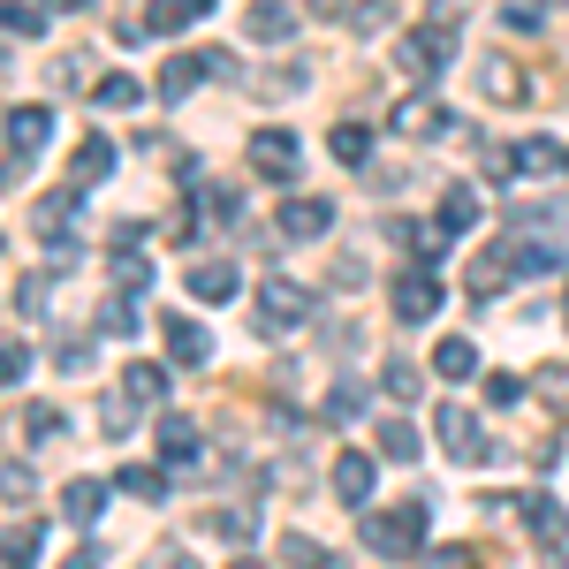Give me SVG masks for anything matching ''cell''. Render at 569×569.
<instances>
[{"label":"cell","mask_w":569,"mask_h":569,"mask_svg":"<svg viewBox=\"0 0 569 569\" xmlns=\"http://www.w3.org/2000/svg\"><path fill=\"white\" fill-rule=\"evenodd\" d=\"M0 493H8V501H31V463H23V456L0 463Z\"/></svg>","instance_id":"43"},{"label":"cell","mask_w":569,"mask_h":569,"mask_svg":"<svg viewBox=\"0 0 569 569\" xmlns=\"http://www.w3.org/2000/svg\"><path fill=\"white\" fill-rule=\"evenodd\" d=\"M426 569H479V547H433Z\"/></svg>","instance_id":"44"},{"label":"cell","mask_w":569,"mask_h":569,"mask_svg":"<svg viewBox=\"0 0 569 569\" xmlns=\"http://www.w3.org/2000/svg\"><path fill=\"white\" fill-rule=\"evenodd\" d=\"M372 433H380V456H388V463H418V448H426V440H418V426H410V418H380V426H372Z\"/></svg>","instance_id":"23"},{"label":"cell","mask_w":569,"mask_h":569,"mask_svg":"<svg viewBox=\"0 0 569 569\" xmlns=\"http://www.w3.org/2000/svg\"><path fill=\"white\" fill-rule=\"evenodd\" d=\"M61 509H69V525H99V509H107V486H99V479H69Z\"/></svg>","instance_id":"26"},{"label":"cell","mask_w":569,"mask_h":569,"mask_svg":"<svg viewBox=\"0 0 569 569\" xmlns=\"http://www.w3.org/2000/svg\"><path fill=\"white\" fill-rule=\"evenodd\" d=\"M91 99H99L107 114H122V107H137V99H144V84H137V77H99V91H91Z\"/></svg>","instance_id":"33"},{"label":"cell","mask_w":569,"mask_h":569,"mask_svg":"<svg viewBox=\"0 0 569 569\" xmlns=\"http://www.w3.org/2000/svg\"><path fill=\"white\" fill-rule=\"evenodd\" d=\"M539 395H547V410L569 426V365H547V372H539Z\"/></svg>","instance_id":"39"},{"label":"cell","mask_w":569,"mask_h":569,"mask_svg":"<svg viewBox=\"0 0 569 569\" xmlns=\"http://www.w3.org/2000/svg\"><path fill=\"white\" fill-rule=\"evenodd\" d=\"M388 122H395L402 137H448V130H456V114L440 107L433 91H410V99H395V114H388Z\"/></svg>","instance_id":"7"},{"label":"cell","mask_w":569,"mask_h":569,"mask_svg":"<svg viewBox=\"0 0 569 569\" xmlns=\"http://www.w3.org/2000/svg\"><path fill=\"white\" fill-rule=\"evenodd\" d=\"M297 137L289 130H251V168H259L266 182H297Z\"/></svg>","instance_id":"9"},{"label":"cell","mask_w":569,"mask_h":569,"mask_svg":"<svg viewBox=\"0 0 569 569\" xmlns=\"http://www.w3.org/2000/svg\"><path fill=\"white\" fill-rule=\"evenodd\" d=\"M122 395L144 402V410H160L168 402V365H152V357H130V372H122Z\"/></svg>","instance_id":"15"},{"label":"cell","mask_w":569,"mask_h":569,"mask_svg":"<svg viewBox=\"0 0 569 569\" xmlns=\"http://www.w3.org/2000/svg\"><path fill=\"white\" fill-rule=\"evenodd\" d=\"M426 525H433V501L426 493H402L395 509H365L357 517V539H365V555L410 562V555H426Z\"/></svg>","instance_id":"1"},{"label":"cell","mask_w":569,"mask_h":569,"mask_svg":"<svg viewBox=\"0 0 569 569\" xmlns=\"http://www.w3.org/2000/svg\"><path fill=\"white\" fill-rule=\"evenodd\" d=\"M380 388H388L395 402H418V395H426V380H418V365H402V357H388V365H380Z\"/></svg>","instance_id":"32"},{"label":"cell","mask_w":569,"mask_h":569,"mask_svg":"<svg viewBox=\"0 0 569 569\" xmlns=\"http://www.w3.org/2000/svg\"><path fill=\"white\" fill-rule=\"evenodd\" d=\"M46 23H53V16L31 8V0H0V31H8V39H39Z\"/></svg>","instance_id":"28"},{"label":"cell","mask_w":569,"mask_h":569,"mask_svg":"<svg viewBox=\"0 0 569 569\" xmlns=\"http://www.w3.org/2000/svg\"><path fill=\"white\" fill-rule=\"evenodd\" d=\"M198 448H206V440H198V426L168 410V418H160V463H168V471H182V463H198Z\"/></svg>","instance_id":"16"},{"label":"cell","mask_w":569,"mask_h":569,"mask_svg":"<svg viewBox=\"0 0 569 569\" xmlns=\"http://www.w3.org/2000/svg\"><path fill=\"white\" fill-rule=\"evenodd\" d=\"M137 569H198V555H190V547H152Z\"/></svg>","instance_id":"46"},{"label":"cell","mask_w":569,"mask_h":569,"mask_svg":"<svg viewBox=\"0 0 569 569\" xmlns=\"http://www.w3.org/2000/svg\"><path fill=\"white\" fill-rule=\"evenodd\" d=\"M479 228V190H448L440 198V236H471Z\"/></svg>","instance_id":"27"},{"label":"cell","mask_w":569,"mask_h":569,"mask_svg":"<svg viewBox=\"0 0 569 569\" xmlns=\"http://www.w3.org/2000/svg\"><path fill=\"white\" fill-rule=\"evenodd\" d=\"M77 206H84V190H77V182H61V190H46L39 206H31V220H39V236H46V243H61V228L77 220Z\"/></svg>","instance_id":"14"},{"label":"cell","mask_w":569,"mask_h":569,"mask_svg":"<svg viewBox=\"0 0 569 569\" xmlns=\"http://www.w3.org/2000/svg\"><path fill=\"white\" fill-rule=\"evenodd\" d=\"M23 380H31V342L8 335V342H0V388H23Z\"/></svg>","instance_id":"37"},{"label":"cell","mask_w":569,"mask_h":569,"mask_svg":"<svg viewBox=\"0 0 569 569\" xmlns=\"http://www.w3.org/2000/svg\"><path fill=\"white\" fill-rule=\"evenodd\" d=\"M114 281H122L130 297H144V289H152V259H144V251H114Z\"/></svg>","instance_id":"36"},{"label":"cell","mask_w":569,"mask_h":569,"mask_svg":"<svg viewBox=\"0 0 569 569\" xmlns=\"http://www.w3.org/2000/svg\"><path fill=\"white\" fill-rule=\"evenodd\" d=\"M53 365H61V372H84V365H91V342H84V335H61V342H53Z\"/></svg>","instance_id":"42"},{"label":"cell","mask_w":569,"mask_h":569,"mask_svg":"<svg viewBox=\"0 0 569 569\" xmlns=\"http://www.w3.org/2000/svg\"><path fill=\"white\" fill-rule=\"evenodd\" d=\"M114 493H130V501H168V471H152V463H122V471H114Z\"/></svg>","instance_id":"25"},{"label":"cell","mask_w":569,"mask_h":569,"mask_svg":"<svg viewBox=\"0 0 569 569\" xmlns=\"http://www.w3.org/2000/svg\"><path fill=\"white\" fill-rule=\"evenodd\" d=\"M39 547H46V525L39 517H16L0 531V569H39Z\"/></svg>","instance_id":"13"},{"label":"cell","mask_w":569,"mask_h":569,"mask_svg":"<svg viewBox=\"0 0 569 569\" xmlns=\"http://www.w3.org/2000/svg\"><path fill=\"white\" fill-rule=\"evenodd\" d=\"M46 130H53V114H46V107H8V152H23V160H31V152L46 144Z\"/></svg>","instance_id":"17"},{"label":"cell","mask_w":569,"mask_h":569,"mask_svg":"<svg viewBox=\"0 0 569 569\" xmlns=\"http://www.w3.org/2000/svg\"><path fill=\"white\" fill-rule=\"evenodd\" d=\"M236 289H243L236 259H198V266H190V297H198V305H228Z\"/></svg>","instance_id":"12"},{"label":"cell","mask_w":569,"mask_h":569,"mask_svg":"<svg viewBox=\"0 0 569 569\" xmlns=\"http://www.w3.org/2000/svg\"><path fill=\"white\" fill-rule=\"evenodd\" d=\"M342 23H350V31H388L395 16L388 8H342Z\"/></svg>","instance_id":"48"},{"label":"cell","mask_w":569,"mask_h":569,"mask_svg":"<svg viewBox=\"0 0 569 569\" xmlns=\"http://www.w3.org/2000/svg\"><path fill=\"white\" fill-rule=\"evenodd\" d=\"M335 228V206L327 198H281V236L289 243H311V236H327Z\"/></svg>","instance_id":"11"},{"label":"cell","mask_w":569,"mask_h":569,"mask_svg":"<svg viewBox=\"0 0 569 569\" xmlns=\"http://www.w3.org/2000/svg\"><path fill=\"white\" fill-rule=\"evenodd\" d=\"M168 357H176V365H206V357H213V335L176 311V319H168Z\"/></svg>","instance_id":"20"},{"label":"cell","mask_w":569,"mask_h":569,"mask_svg":"<svg viewBox=\"0 0 569 569\" xmlns=\"http://www.w3.org/2000/svg\"><path fill=\"white\" fill-rule=\"evenodd\" d=\"M198 77H206V53H176V61L160 69V99H168V107H182V99L198 91Z\"/></svg>","instance_id":"22"},{"label":"cell","mask_w":569,"mask_h":569,"mask_svg":"<svg viewBox=\"0 0 569 569\" xmlns=\"http://www.w3.org/2000/svg\"><path fill=\"white\" fill-rule=\"evenodd\" d=\"M46 289H53V273H23V281H16V305L39 311V305H46Z\"/></svg>","instance_id":"47"},{"label":"cell","mask_w":569,"mask_h":569,"mask_svg":"<svg viewBox=\"0 0 569 569\" xmlns=\"http://www.w3.org/2000/svg\"><path fill=\"white\" fill-rule=\"evenodd\" d=\"M236 569H266V562H259V555H243V562H236Z\"/></svg>","instance_id":"53"},{"label":"cell","mask_w":569,"mask_h":569,"mask_svg":"<svg viewBox=\"0 0 569 569\" xmlns=\"http://www.w3.org/2000/svg\"><path fill=\"white\" fill-rule=\"evenodd\" d=\"M327 144H335V160H342V168H365V160H372V130H365V122H335Z\"/></svg>","instance_id":"29"},{"label":"cell","mask_w":569,"mask_h":569,"mask_svg":"<svg viewBox=\"0 0 569 569\" xmlns=\"http://www.w3.org/2000/svg\"><path fill=\"white\" fill-rule=\"evenodd\" d=\"M23 433H31V440L46 448V440H61V433H69V418H61L53 402H31V410H23Z\"/></svg>","instance_id":"35"},{"label":"cell","mask_w":569,"mask_h":569,"mask_svg":"<svg viewBox=\"0 0 569 569\" xmlns=\"http://www.w3.org/2000/svg\"><path fill=\"white\" fill-rule=\"evenodd\" d=\"M562 168H569V152H562Z\"/></svg>","instance_id":"54"},{"label":"cell","mask_w":569,"mask_h":569,"mask_svg":"<svg viewBox=\"0 0 569 569\" xmlns=\"http://www.w3.org/2000/svg\"><path fill=\"white\" fill-rule=\"evenodd\" d=\"M114 39H122V46H144V39H152V23H144V16H122V23H114Z\"/></svg>","instance_id":"50"},{"label":"cell","mask_w":569,"mask_h":569,"mask_svg":"<svg viewBox=\"0 0 569 569\" xmlns=\"http://www.w3.org/2000/svg\"><path fill=\"white\" fill-rule=\"evenodd\" d=\"M433 433H440V448H448L463 471H479V463H486V433H479V418H471L463 402H440V410H433Z\"/></svg>","instance_id":"4"},{"label":"cell","mask_w":569,"mask_h":569,"mask_svg":"<svg viewBox=\"0 0 569 569\" xmlns=\"http://www.w3.org/2000/svg\"><path fill=\"white\" fill-rule=\"evenodd\" d=\"M357 410H365V388H357V380H335V388H327V426H350Z\"/></svg>","instance_id":"34"},{"label":"cell","mask_w":569,"mask_h":569,"mask_svg":"<svg viewBox=\"0 0 569 569\" xmlns=\"http://www.w3.org/2000/svg\"><path fill=\"white\" fill-rule=\"evenodd\" d=\"M61 569H99V547H77V555H69Z\"/></svg>","instance_id":"52"},{"label":"cell","mask_w":569,"mask_h":569,"mask_svg":"<svg viewBox=\"0 0 569 569\" xmlns=\"http://www.w3.org/2000/svg\"><path fill=\"white\" fill-rule=\"evenodd\" d=\"M327 486H335V501H342V509H365V501L380 493V463H372V448H342V456H335V471H327Z\"/></svg>","instance_id":"6"},{"label":"cell","mask_w":569,"mask_h":569,"mask_svg":"<svg viewBox=\"0 0 569 569\" xmlns=\"http://www.w3.org/2000/svg\"><path fill=\"white\" fill-rule=\"evenodd\" d=\"M99 426H107L114 440H130V426H137V402H130V395H99Z\"/></svg>","instance_id":"38"},{"label":"cell","mask_w":569,"mask_h":569,"mask_svg":"<svg viewBox=\"0 0 569 569\" xmlns=\"http://www.w3.org/2000/svg\"><path fill=\"white\" fill-rule=\"evenodd\" d=\"M517 168H531V176H539V168H562V152H555L547 137H531L525 152H517Z\"/></svg>","instance_id":"45"},{"label":"cell","mask_w":569,"mask_h":569,"mask_svg":"<svg viewBox=\"0 0 569 569\" xmlns=\"http://www.w3.org/2000/svg\"><path fill=\"white\" fill-rule=\"evenodd\" d=\"M281 555H289V569H342L319 539H311V531H281Z\"/></svg>","instance_id":"31"},{"label":"cell","mask_w":569,"mask_h":569,"mask_svg":"<svg viewBox=\"0 0 569 569\" xmlns=\"http://www.w3.org/2000/svg\"><path fill=\"white\" fill-rule=\"evenodd\" d=\"M448 53H456V16H440V23H418L410 39L395 46V61H402L410 77H440V69H448Z\"/></svg>","instance_id":"3"},{"label":"cell","mask_w":569,"mask_h":569,"mask_svg":"<svg viewBox=\"0 0 569 569\" xmlns=\"http://www.w3.org/2000/svg\"><path fill=\"white\" fill-rule=\"evenodd\" d=\"M486 402H493V410L525 402V380H517V372H486Z\"/></svg>","instance_id":"41"},{"label":"cell","mask_w":569,"mask_h":569,"mask_svg":"<svg viewBox=\"0 0 569 569\" xmlns=\"http://www.w3.org/2000/svg\"><path fill=\"white\" fill-rule=\"evenodd\" d=\"M266 91H273V99H289V91H305V69H273V77H266Z\"/></svg>","instance_id":"49"},{"label":"cell","mask_w":569,"mask_h":569,"mask_svg":"<svg viewBox=\"0 0 569 569\" xmlns=\"http://www.w3.org/2000/svg\"><path fill=\"white\" fill-rule=\"evenodd\" d=\"M479 91H486V99H501V107L531 99V84L517 77V61H486V69H479Z\"/></svg>","instance_id":"24"},{"label":"cell","mask_w":569,"mask_h":569,"mask_svg":"<svg viewBox=\"0 0 569 569\" xmlns=\"http://www.w3.org/2000/svg\"><path fill=\"white\" fill-rule=\"evenodd\" d=\"M251 531H259V509H206V517H198V539H236V547H251Z\"/></svg>","instance_id":"19"},{"label":"cell","mask_w":569,"mask_h":569,"mask_svg":"<svg viewBox=\"0 0 569 569\" xmlns=\"http://www.w3.org/2000/svg\"><path fill=\"white\" fill-rule=\"evenodd\" d=\"M433 372H440V380H479V350H471V335L433 342Z\"/></svg>","instance_id":"21"},{"label":"cell","mask_w":569,"mask_h":569,"mask_svg":"<svg viewBox=\"0 0 569 569\" xmlns=\"http://www.w3.org/2000/svg\"><path fill=\"white\" fill-rule=\"evenodd\" d=\"M388 305H395V319H402V327H426V319L440 311V273H426V266L395 273V281H388Z\"/></svg>","instance_id":"5"},{"label":"cell","mask_w":569,"mask_h":569,"mask_svg":"<svg viewBox=\"0 0 569 569\" xmlns=\"http://www.w3.org/2000/svg\"><path fill=\"white\" fill-rule=\"evenodd\" d=\"M206 206H213L220 220H236V213H243V198H236V190H206Z\"/></svg>","instance_id":"51"},{"label":"cell","mask_w":569,"mask_h":569,"mask_svg":"<svg viewBox=\"0 0 569 569\" xmlns=\"http://www.w3.org/2000/svg\"><path fill=\"white\" fill-rule=\"evenodd\" d=\"M517 509H525V525H531V539L547 547V562L562 555V539H569V509L555 501V493H517Z\"/></svg>","instance_id":"8"},{"label":"cell","mask_w":569,"mask_h":569,"mask_svg":"<svg viewBox=\"0 0 569 569\" xmlns=\"http://www.w3.org/2000/svg\"><path fill=\"white\" fill-rule=\"evenodd\" d=\"M297 23H305V16H297L289 0H266V8H243V39H251V46H281V39H297Z\"/></svg>","instance_id":"10"},{"label":"cell","mask_w":569,"mask_h":569,"mask_svg":"<svg viewBox=\"0 0 569 569\" xmlns=\"http://www.w3.org/2000/svg\"><path fill=\"white\" fill-rule=\"evenodd\" d=\"M107 176H114V144H107V137H84V144H77V160H69V182L91 190V182H107Z\"/></svg>","instance_id":"18"},{"label":"cell","mask_w":569,"mask_h":569,"mask_svg":"<svg viewBox=\"0 0 569 569\" xmlns=\"http://www.w3.org/2000/svg\"><path fill=\"white\" fill-rule=\"evenodd\" d=\"M198 16H206V0H160L144 23H152L160 39H176V31H190V23H198Z\"/></svg>","instance_id":"30"},{"label":"cell","mask_w":569,"mask_h":569,"mask_svg":"<svg viewBox=\"0 0 569 569\" xmlns=\"http://www.w3.org/2000/svg\"><path fill=\"white\" fill-rule=\"evenodd\" d=\"M562 311H569V297H562Z\"/></svg>","instance_id":"55"},{"label":"cell","mask_w":569,"mask_h":569,"mask_svg":"<svg viewBox=\"0 0 569 569\" xmlns=\"http://www.w3.org/2000/svg\"><path fill=\"white\" fill-rule=\"evenodd\" d=\"M137 327H144V311H137V305H122V297L99 305V335H137Z\"/></svg>","instance_id":"40"},{"label":"cell","mask_w":569,"mask_h":569,"mask_svg":"<svg viewBox=\"0 0 569 569\" xmlns=\"http://www.w3.org/2000/svg\"><path fill=\"white\" fill-rule=\"evenodd\" d=\"M311 319V289H297V281H259V297H251V327L259 335H289V327H305Z\"/></svg>","instance_id":"2"}]
</instances>
